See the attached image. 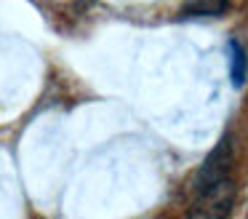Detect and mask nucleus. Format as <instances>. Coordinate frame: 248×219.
Here are the masks:
<instances>
[{"label":"nucleus","mask_w":248,"mask_h":219,"mask_svg":"<svg viewBox=\"0 0 248 219\" xmlns=\"http://www.w3.org/2000/svg\"><path fill=\"white\" fill-rule=\"evenodd\" d=\"M235 201H237V185L232 176H227V179L195 192L187 219H227L235 208Z\"/></svg>","instance_id":"obj_1"},{"label":"nucleus","mask_w":248,"mask_h":219,"mask_svg":"<svg viewBox=\"0 0 248 219\" xmlns=\"http://www.w3.org/2000/svg\"><path fill=\"white\" fill-rule=\"evenodd\" d=\"M230 166H232V142H230V136H221V142L211 150V155L203 160L198 176H195V192L227 179L230 176Z\"/></svg>","instance_id":"obj_2"},{"label":"nucleus","mask_w":248,"mask_h":219,"mask_svg":"<svg viewBox=\"0 0 248 219\" xmlns=\"http://www.w3.org/2000/svg\"><path fill=\"white\" fill-rule=\"evenodd\" d=\"M227 11V0H187L182 8V19L192 16H221Z\"/></svg>","instance_id":"obj_3"},{"label":"nucleus","mask_w":248,"mask_h":219,"mask_svg":"<svg viewBox=\"0 0 248 219\" xmlns=\"http://www.w3.org/2000/svg\"><path fill=\"white\" fill-rule=\"evenodd\" d=\"M230 72H232V83L243 85L246 83V72H248V59L246 51L237 40H230Z\"/></svg>","instance_id":"obj_4"}]
</instances>
